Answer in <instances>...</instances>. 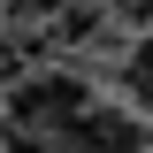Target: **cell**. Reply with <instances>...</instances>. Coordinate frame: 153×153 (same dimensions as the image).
<instances>
[{
	"label": "cell",
	"mask_w": 153,
	"mask_h": 153,
	"mask_svg": "<svg viewBox=\"0 0 153 153\" xmlns=\"http://www.w3.org/2000/svg\"><path fill=\"white\" fill-rule=\"evenodd\" d=\"M8 16H69V0H8Z\"/></svg>",
	"instance_id": "obj_3"
},
{
	"label": "cell",
	"mask_w": 153,
	"mask_h": 153,
	"mask_svg": "<svg viewBox=\"0 0 153 153\" xmlns=\"http://www.w3.org/2000/svg\"><path fill=\"white\" fill-rule=\"evenodd\" d=\"M92 115V84L69 69H38L23 84H8V130H31V138H61L69 123Z\"/></svg>",
	"instance_id": "obj_1"
},
{
	"label": "cell",
	"mask_w": 153,
	"mask_h": 153,
	"mask_svg": "<svg viewBox=\"0 0 153 153\" xmlns=\"http://www.w3.org/2000/svg\"><path fill=\"white\" fill-rule=\"evenodd\" d=\"M54 153H146V138H138V123L123 107H92L84 123H69L54 138Z\"/></svg>",
	"instance_id": "obj_2"
},
{
	"label": "cell",
	"mask_w": 153,
	"mask_h": 153,
	"mask_svg": "<svg viewBox=\"0 0 153 153\" xmlns=\"http://www.w3.org/2000/svg\"><path fill=\"white\" fill-rule=\"evenodd\" d=\"M0 16H8V0H0Z\"/></svg>",
	"instance_id": "obj_4"
}]
</instances>
